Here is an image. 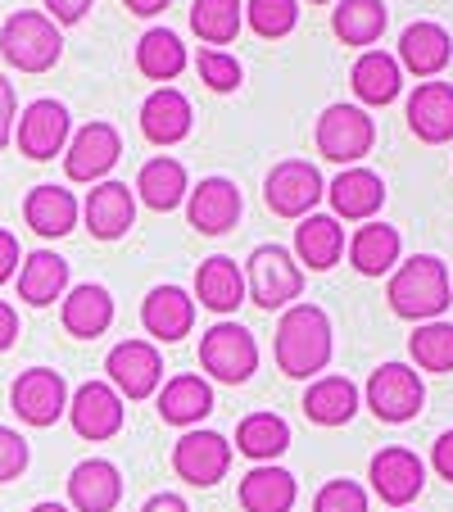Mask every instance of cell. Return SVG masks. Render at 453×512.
Wrapping results in <instances>:
<instances>
[{"instance_id": "obj_1", "label": "cell", "mask_w": 453, "mask_h": 512, "mask_svg": "<svg viewBox=\"0 0 453 512\" xmlns=\"http://www.w3.org/2000/svg\"><path fill=\"white\" fill-rule=\"evenodd\" d=\"M331 318L318 309V304H295V309L281 313L277 322V368L295 381L318 377L331 363Z\"/></svg>"}, {"instance_id": "obj_2", "label": "cell", "mask_w": 453, "mask_h": 512, "mask_svg": "<svg viewBox=\"0 0 453 512\" xmlns=\"http://www.w3.org/2000/svg\"><path fill=\"white\" fill-rule=\"evenodd\" d=\"M390 309L408 322H440V313L453 304V286H449V268L435 254H417L404 268L390 277L386 290Z\"/></svg>"}, {"instance_id": "obj_3", "label": "cell", "mask_w": 453, "mask_h": 512, "mask_svg": "<svg viewBox=\"0 0 453 512\" xmlns=\"http://www.w3.org/2000/svg\"><path fill=\"white\" fill-rule=\"evenodd\" d=\"M0 55H5V64L19 68V73H46L64 55V37L50 23V14L19 10L0 28Z\"/></svg>"}, {"instance_id": "obj_4", "label": "cell", "mask_w": 453, "mask_h": 512, "mask_svg": "<svg viewBox=\"0 0 453 512\" xmlns=\"http://www.w3.org/2000/svg\"><path fill=\"white\" fill-rule=\"evenodd\" d=\"M200 368L222 386H245L259 368V340L241 322H213L200 336Z\"/></svg>"}, {"instance_id": "obj_5", "label": "cell", "mask_w": 453, "mask_h": 512, "mask_svg": "<svg viewBox=\"0 0 453 512\" xmlns=\"http://www.w3.org/2000/svg\"><path fill=\"white\" fill-rule=\"evenodd\" d=\"M304 290V268L295 263V254L281 250V245H259L245 263V295H250L259 309H286L290 300H299Z\"/></svg>"}, {"instance_id": "obj_6", "label": "cell", "mask_w": 453, "mask_h": 512, "mask_svg": "<svg viewBox=\"0 0 453 512\" xmlns=\"http://www.w3.org/2000/svg\"><path fill=\"white\" fill-rule=\"evenodd\" d=\"M426 404V386L408 363H381V368L367 377V408H372L381 422L399 426L413 422Z\"/></svg>"}, {"instance_id": "obj_7", "label": "cell", "mask_w": 453, "mask_h": 512, "mask_svg": "<svg viewBox=\"0 0 453 512\" xmlns=\"http://www.w3.org/2000/svg\"><path fill=\"white\" fill-rule=\"evenodd\" d=\"M322 195H327V186H322V173L309 159H281L263 182V200L277 218H309Z\"/></svg>"}, {"instance_id": "obj_8", "label": "cell", "mask_w": 453, "mask_h": 512, "mask_svg": "<svg viewBox=\"0 0 453 512\" xmlns=\"http://www.w3.org/2000/svg\"><path fill=\"white\" fill-rule=\"evenodd\" d=\"M372 141H376V127L358 105L322 109V118H318L322 159H331V164H358L363 155H372Z\"/></svg>"}, {"instance_id": "obj_9", "label": "cell", "mask_w": 453, "mask_h": 512, "mask_svg": "<svg viewBox=\"0 0 453 512\" xmlns=\"http://www.w3.org/2000/svg\"><path fill=\"white\" fill-rule=\"evenodd\" d=\"M10 404L19 422L28 426H55L68 413V381L55 368H28L10 386Z\"/></svg>"}, {"instance_id": "obj_10", "label": "cell", "mask_w": 453, "mask_h": 512, "mask_svg": "<svg viewBox=\"0 0 453 512\" xmlns=\"http://www.w3.org/2000/svg\"><path fill=\"white\" fill-rule=\"evenodd\" d=\"M227 467H232V445H227V435L218 431H186L182 440L173 445V472L182 476L186 485H195V490H209V485H218L222 476H227Z\"/></svg>"}, {"instance_id": "obj_11", "label": "cell", "mask_w": 453, "mask_h": 512, "mask_svg": "<svg viewBox=\"0 0 453 512\" xmlns=\"http://www.w3.org/2000/svg\"><path fill=\"white\" fill-rule=\"evenodd\" d=\"M105 372H109V386L127 399H150L164 381V358L150 340H123V345L109 349L105 358Z\"/></svg>"}, {"instance_id": "obj_12", "label": "cell", "mask_w": 453, "mask_h": 512, "mask_svg": "<svg viewBox=\"0 0 453 512\" xmlns=\"http://www.w3.org/2000/svg\"><path fill=\"white\" fill-rule=\"evenodd\" d=\"M68 422L82 440H114L123 431V395L109 381H87L68 395Z\"/></svg>"}, {"instance_id": "obj_13", "label": "cell", "mask_w": 453, "mask_h": 512, "mask_svg": "<svg viewBox=\"0 0 453 512\" xmlns=\"http://www.w3.org/2000/svg\"><path fill=\"white\" fill-rule=\"evenodd\" d=\"M367 481H372V490H376V499L381 503H390V508H408V503L422 494V485H426V463L413 454V449L390 445V449H381V454L372 458Z\"/></svg>"}, {"instance_id": "obj_14", "label": "cell", "mask_w": 453, "mask_h": 512, "mask_svg": "<svg viewBox=\"0 0 453 512\" xmlns=\"http://www.w3.org/2000/svg\"><path fill=\"white\" fill-rule=\"evenodd\" d=\"M118 155H123V141H118L114 127L109 123H87L73 141H68L64 173L73 177V182H100V177L118 164Z\"/></svg>"}, {"instance_id": "obj_15", "label": "cell", "mask_w": 453, "mask_h": 512, "mask_svg": "<svg viewBox=\"0 0 453 512\" xmlns=\"http://www.w3.org/2000/svg\"><path fill=\"white\" fill-rule=\"evenodd\" d=\"M68 145V109L59 100H32L19 118V150L37 164L55 159Z\"/></svg>"}, {"instance_id": "obj_16", "label": "cell", "mask_w": 453, "mask_h": 512, "mask_svg": "<svg viewBox=\"0 0 453 512\" xmlns=\"http://www.w3.org/2000/svg\"><path fill=\"white\" fill-rule=\"evenodd\" d=\"M123 499V472L109 458H87L68 472V503L73 512H114Z\"/></svg>"}, {"instance_id": "obj_17", "label": "cell", "mask_w": 453, "mask_h": 512, "mask_svg": "<svg viewBox=\"0 0 453 512\" xmlns=\"http://www.w3.org/2000/svg\"><path fill=\"white\" fill-rule=\"evenodd\" d=\"M186 218L200 236H222L232 232L236 218H241V191H236L227 177H204L191 191V204H186Z\"/></svg>"}, {"instance_id": "obj_18", "label": "cell", "mask_w": 453, "mask_h": 512, "mask_svg": "<svg viewBox=\"0 0 453 512\" xmlns=\"http://www.w3.org/2000/svg\"><path fill=\"white\" fill-rule=\"evenodd\" d=\"M59 322H64L68 336L78 340L105 336L109 322H114V295L105 286H96V281H82L59 300Z\"/></svg>"}, {"instance_id": "obj_19", "label": "cell", "mask_w": 453, "mask_h": 512, "mask_svg": "<svg viewBox=\"0 0 453 512\" xmlns=\"http://www.w3.org/2000/svg\"><path fill=\"white\" fill-rule=\"evenodd\" d=\"M141 327L164 345H177L195 327V300L182 286H155L141 304Z\"/></svg>"}, {"instance_id": "obj_20", "label": "cell", "mask_w": 453, "mask_h": 512, "mask_svg": "<svg viewBox=\"0 0 453 512\" xmlns=\"http://www.w3.org/2000/svg\"><path fill=\"white\" fill-rule=\"evenodd\" d=\"M408 127L426 145L453 141V82H422L408 96Z\"/></svg>"}, {"instance_id": "obj_21", "label": "cell", "mask_w": 453, "mask_h": 512, "mask_svg": "<svg viewBox=\"0 0 453 512\" xmlns=\"http://www.w3.org/2000/svg\"><path fill=\"white\" fill-rule=\"evenodd\" d=\"M82 218H87L96 241H118V236H127V227L136 223V200L123 182H100L96 191L87 195V204H82Z\"/></svg>"}, {"instance_id": "obj_22", "label": "cell", "mask_w": 453, "mask_h": 512, "mask_svg": "<svg viewBox=\"0 0 453 512\" xmlns=\"http://www.w3.org/2000/svg\"><path fill=\"white\" fill-rule=\"evenodd\" d=\"M245 512H290L299 499V485L286 467L277 463H259L241 476V490H236Z\"/></svg>"}, {"instance_id": "obj_23", "label": "cell", "mask_w": 453, "mask_h": 512, "mask_svg": "<svg viewBox=\"0 0 453 512\" xmlns=\"http://www.w3.org/2000/svg\"><path fill=\"white\" fill-rule=\"evenodd\" d=\"M331 209L336 218H349V223H367L381 204H386V182L372 173V168H345L336 182L327 186Z\"/></svg>"}, {"instance_id": "obj_24", "label": "cell", "mask_w": 453, "mask_h": 512, "mask_svg": "<svg viewBox=\"0 0 453 512\" xmlns=\"http://www.w3.org/2000/svg\"><path fill=\"white\" fill-rule=\"evenodd\" d=\"M209 413H213V386L204 377L182 372V377L164 381V390H159V417H164L168 426H186V431H195Z\"/></svg>"}, {"instance_id": "obj_25", "label": "cell", "mask_w": 453, "mask_h": 512, "mask_svg": "<svg viewBox=\"0 0 453 512\" xmlns=\"http://www.w3.org/2000/svg\"><path fill=\"white\" fill-rule=\"evenodd\" d=\"M68 295V259L55 250H32L19 268V300L32 309H50L55 300Z\"/></svg>"}, {"instance_id": "obj_26", "label": "cell", "mask_w": 453, "mask_h": 512, "mask_svg": "<svg viewBox=\"0 0 453 512\" xmlns=\"http://www.w3.org/2000/svg\"><path fill=\"white\" fill-rule=\"evenodd\" d=\"M78 200H73V191H64V186H32L28 200H23V218H28V227L37 236H46V241H59V236H68L73 227H78Z\"/></svg>"}, {"instance_id": "obj_27", "label": "cell", "mask_w": 453, "mask_h": 512, "mask_svg": "<svg viewBox=\"0 0 453 512\" xmlns=\"http://www.w3.org/2000/svg\"><path fill=\"white\" fill-rule=\"evenodd\" d=\"M195 300L209 313H236L245 304V272L236 268V259L227 254H213L200 263L195 272Z\"/></svg>"}, {"instance_id": "obj_28", "label": "cell", "mask_w": 453, "mask_h": 512, "mask_svg": "<svg viewBox=\"0 0 453 512\" xmlns=\"http://www.w3.org/2000/svg\"><path fill=\"white\" fill-rule=\"evenodd\" d=\"M345 254V227L327 213H309L304 223L295 227V263H304L309 272H327L340 263Z\"/></svg>"}, {"instance_id": "obj_29", "label": "cell", "mask_w": 453, "mask_h": 512, "mask_svg": "<svg viewBox=\"0 0 453 512\" xmlns=\"http://www.w3.org/2000/svg\"><path fill=\"white\" fill-rule=\"evenodd\" d=\"M141 132L155 145H177L191 136V100L173 87H159L141 105Z\"/></svg>"}, {"instance_id": "obj_30", "label": "cell", "mask_w": 453, "mask_h": 512, "mask_svg": "<svg viewBox=\"0 0 453 512\" xmlns=\"http://www.w3.org/2000/svg\"><path fill=\"white\" fill-rule=\"evenodd\" d=\"M449 55H453V41L440 23H413V28H404V37H399V64H404L408 73H417V78H435V73L449 64Z\"/></svg>"}, {"instance_id": "obj_31", "label": "cell", "mask_w": 453, "mask_h": 512, "mask_svg": "<svg viewBox=\"0 0 453 512\" xmlns=\"http://www.w3.org/2000/svg\"><path fill=\"white\" fill-rule=\"evenodd\" d=\"M358 413V386L349 377H318L304 390V417L318 426H345Z\"/></svg>"}, {"instance_id": "obj_32", "label": "cell", "mask_w": 453, "mask_h": 512, "mask_svg": "<svg viewBox=\"0 0 453 512\" xmlns=\"http://www.w3.org/2000/svg\"><path fill=\"white\" fill-rule=\"evenodd\" d=\"M349 78H354V96L363 100V105H390V100L399 96V87H404V68H399V59L386 55V50H367Z\"/></svg>"}, {"instance_id": "obj_33", "label": "cell", "mask_w": 453, "mask_h": 512, "mask_svg": "<svg viewBox=\"0 0 453 512\" xmlns=\"http://www.w3.org/2000/svg\"><path fill=\"white\" fill-rule=\"evenodd\" d=\"M399 250H404V241H399L395 227L367 223V227H358L354 241H349V263H354L363 277H381V272H390L399 263Z\"/></svg>"}, {"instance_id": "obj_34", "label": "cell", "mask_w": 453, "mask_h": 512, "mask_svg": "<svg viewBox=\"0 0 453 512\" xmlns=\"http://www.w3.org/2000/svg\"><path fill=\"white\" fill-rule=\"evenodd\" d=\"M236 449H241L245 458H254V463H272V458H281L290 449L286 417H277V413H250L241 426H236Z\"/></svg>"}, {"instance_id": "obj_35", "label": "cell", "mask_w": 453, "mask_h": 512, "mask_svg": "<svg viewBox=\"0 0 453 512\" xmlns=\"http://www.w3.org/2000/svg\"><path fill=\"white\" fill-rule=\"evenodd\" d=\"M386 23H390V14L381 0H340L336 14H331V28H336V37L345 46H372V41H381Z\"/></svg>"}, {"instance_id": "obj_36", "label": "cell", "mask_w": 453, "mask_h": 512, "mask_svg": "<svg viewBox=\"0 0 453 512\" xmlns=\"http://www.w3.org/2000/svg\"><path fill=\"white\" fill-rule=\"evenodd\" d=\"M136 191H141V200L150 204L155 213H168V209H177V204L186 200V168L177 164V159H150V164L141 168V177H136Z\"/></svg>"}, {"instance_id": "obj_37", "label": "cell", "mask_w": 453, "mask_h": 512, "mask_svg": "<svg viewBox=\"0 0 453 512\" xmlns=\"http://www.w3.org/2000/svg\"><path fill=\"white\" fill-rule=\"evenodd\" d=\"M136 68H141L150 82H173L186 68V46L177 41V32L168 28H150L136 46Z\"/></svg>"}, {"instance_id": "obj_38", "label": "cell", "mask_w": 453, "mask_h": 512, "mask_svg": "<svg viewBox=\"0 0 453 512\" xmlns=\"http://www.w3.org/2000/svg\"><path fill=\"white\" fill-rule=\"evenodd\" d=\"M241 23H245L241 0H195L191 5V28L200 32V41H209V46H227V41H236Z\"/></svg>"}, {"instance_id": "obj_39", "label": "cell", "mask_w": 453, "mask_h": 512, "mask_svg": "<svg viewBox=\"0 0 453 512\" xmlns=\"http://www.w3.org/2000/svg\"><path fill=\"white\" fill-rule=\"evenodd\" d=\"M408 354L422 372H453V322H426L413 331Z\"/></svg>"}, {"instance_id": "obj_40", "label": "cell", "mask_w": 453, "mask_h": 512, "mask_svg": "<svg viewBox=\"0 0 453 512\" xmlns=\"http://www.w3.org/2000/svg\"><path fill=\"white\" fill-rule=\"evenodd\" d=\"M245 19H250V28L259 37H286L299 23V0H250Z\"/></svg>"}, {"instance_id": "obj_41", "label": "cell", "mask_w": 453, "mask_h": 512, "mask_svg": "<svg viewBox=\"0 0 453 512\" xmlns=\"http://www.w3.org/2000/svg\"><path fill=\"white\" fill-rule=\"evenodd\" d=\"M313 512H367V494L358 481H327L318 490V499H313Z\"/></svg>"}, {"instance_id": "obj_42", "label": "cell", "mask_w": 453, "mask_h": 512, "mask_svg": "<svg viewBox=\"0 0 453 512\" xmlns=\"http://www.w3.org/2000/svg\"><path fill=\"white\" fill-rule=\"evenodd\" d=\"M200 78L213 91H236L241 87V64H236V55H222V50H200Z\"/></svg>"}, {"instance_id": "obj_43", "label": "cell", "mask_w": 453, "mask_h": 512, "mask_svg": "<svg viewBox=\"0 0 453 512\" xmlns=\"http://www.w3.org/2000/svg\"><path fill=\"white\" fill-rule=\"evenodd\" d=\"M28 440H23L19 431H10V426H0V485L5 481H19L23 472H28Z\"/></svg>"}, {"instance_id": "obj_44", "label": "cell", "mask_w": 453, "mask_h": 512, "mask_svg": "<svg viewBox=\"0 0 453 512\" xmlns=\"http://www.w3.org/2000/svg\"><path fill=\"white\" fill-rule=\"evenodd\" d=\"M91 5H96V0H46L50 23H82Z\"/></svg>"}, {"instance_id": "obj_45", "label": "cell", "mask_w": 453, "mask_h": 512, "mask_svg": "<svg viewBox=\"0 0 453 512\" xmlns=\"http://www.w3.org/2000/svg\"><path fill=\"white\" fill-rule=\"evenodd\" d=\"M19 272V236L0 227V286Z\"/></svg>"}, {"instance_id": "obj_46", "label": "cell", "mask_w": 453, "mask_h": 512, "mask_svg": "<svg viewBox=\"0 0 453 512\" xmlns=\"http://www.w3.org/2000/svg\"><path fill=\"white\" fill-rule=\"evenodd\" d=\"M14 141V87L0 78V150Z\"/></svg>"}, {"instance_id": "obj_47", "label": "cell", "mask_w": 453, "mask_h": 512, "mask_svg": "<svg viewBox=\"0 0 453 512\" xmlns=\"http://www.w3.org/2000/svg\"><path fill=\"white\" fill-rule=\"evenodd\" d=\"M431 467L453 485V431H444L440 440H435V449H431Z\"/></svg>"}, {"instance_id": "obj_48", "label": "cell", "mask_w": 453, "mask_h": 512, "mask_svg": "<svg viewBox=\"0 0 453 512\" xmlns=\"http://www.w3.org/2000/svg\"><path fill=\"white\" fill-rule=\"evenodd\" d=\"M19 340V313H14V304L0 300V354Z\"/></svg>"}, {"instance_id": "obj_49", "label": "cell", "mask_w": 453, "mask_h": 512, "mask_svg": "<svg viewBox=\"0 0 453 512\" xmlns=\"http://www.w3.org/2000/svg\"><path fill=\"white\" fill-rule=\"evenodd\" d=\"M141 512H191V508H186L182 494H168V490H164V494H150Z\"/></svg>"}, {"instance_id": "obj_50", "label": "cell", "mask_w": 453, "mask_h": 512, "mask_svg": "<svg viewBox=\"0 0 453 512\" xmlns=\"http://www.w3.org/2000/svg\"><path fill=\"white\" fill-rule=\"evenodd\" d=\"M123 5H127V10H132V14H141V19H150V14H159V10H164L168 0H123Z\"/></svg>"}, {"instance_id": "obj_51", "label": "cell", "mask_w": 453, "mask_h": 512, "mask_svg": "<svg viewBox=\"0 0 453 512\" xmlns=\"http://www.w3.org/2000/svg\"><path fill=\"white\" fill-rule=\"evenodd\" d=\"M28 512H73V508H64V503H55V499H46V503H32Z\"/></svg>"}, {"instance_id": "obj_52", "label": "cell", "mask_w": 453, "mask_h": 512, "mask_svg": "<svg viewBox=\"0 0 453 512\" xmlns=\"http://www.w3.org/2000/svg\"><path fill=\"white\" fill-rule=\"evenodd\" d=\"M309 5H327V0H309Z\"/></svg>"}, {"instance_id": "obj_53", "label": "cell", "mask_w": 453, "mask_h": 512, "mask_svg": "<svg viewBox=\"0 0 453 512\" xmlns=\"http://www.w3.org/2000/svg\"><path fill=\"white\" fill-rule=\"evenodd\" d=\"M449 286H453V281H449Z\"/></svg>"}]
</instances>
